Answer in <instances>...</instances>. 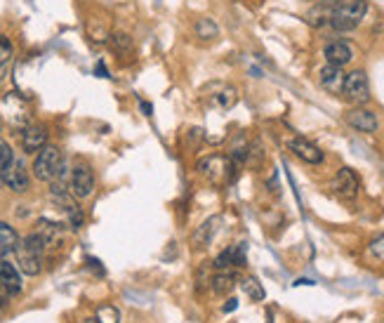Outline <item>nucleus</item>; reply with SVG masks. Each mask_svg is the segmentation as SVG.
Listing matches in <instances>:
<instances>
[{"instance_id":"nucleus-22","label":"nucleus","mask_w":384,"mask_h":323,"mask_svg":"<svg viewBox=\"0 0 384 323\" xmlns=\"http://www.w3.org/2000/svg\"><path fill=\"white\" fill-rule=\"evenodd\" d=\"M241 288H243V293L248 295L250 300H255V302H262V300L266 298L262 283H259V281L255 279V276H245V279L241 281Z\"/></svg>"},{"instance_id":"nucleus-17","label":"nucleus","mask_w":384,"mask_h":323,"mask_svg":"<svg viewBox=\"0 0 384 323\" xmlns=\"http://www.w3.org/2000/svg\"><path fill=\"white\" fill-rule=\"evenodd\" d=\"M47 144V130L42 125H26L21 132V146L24 153H38Z\"/></svg>"},{"instance_id":"nucleus-8","label":"nucleus","mask_w":384,"mask_h":323,"mask_svg":"<svg viewBox=\"0 0 384 323\" xmlns=\"http://www.w3.org/2000/svg\"><path fill=\"white\" fill-rule=\"evenodd\" d=\"M203 97H205V102L210 104V107L227 111L236 104L238 92H236V88L227 86V83H210V86L203 90Z\"/></svg>"},{"instance_id":"nucleus-16","label":"nucleus","mask_w":384,"mask_h":323,"mask_svg":"<svg viewBox=\"0 0 384 323\" xmlns=\"http://www.w3.org/2000/svg\"><path fill=\"white\" fill-rule=\"evenodd\" d=\"M323 55H325V60H328V64H333V66H346L354 60V50H351V45L346 43V40H333V43H328Z\"/></svg>"},{"instance_id":"nucleus-6","label":"nucleus","mask_w":384,"mask_h":323,"mask_svg":"<svg viewBox=\"0 0 384 323\" xmlns=\"http://www.w3.org/2000/svg\"><path fill=\"white\" fill-rule=\"evenodd\" d=\"M342 94H344V99L349 104H354V107H363L368 99H370V83H368L366 71L356 68V71L346 73Z\"/></svg>"},{"instance_id":"nucleus-23","label":"nucleus","mask_w":384,"mask_h":323,"mask_svg":"<svg viewBox=\"0 0 384 323\" xmlns=\"http://www.w3.org/2000/svg\"><path fill=\"white\" fill-rule=\"evenodd\" d=\"M210 283H212V290H215L217 295H227V293H231V290H233L236 279H233V274H229V272H220L215 279L210 281Z\"/></svg>"},{"instance_id":"nucleus-25","label":"nucleus","mask_w":384,"mask_h":323,"mask_svg":"<svg viewBox=\"0 0 384 323\" xmlns=\"http://www.w3.org/2000/svg\"><path fill=\"white\" fill-rule=\"evenodd\" d=\"M99 323H118L120 321V314H118V309L116 307H111V305H101L99 309H97V316H94Z\"/></svg>"},{"instance_id":"nucleus-10","label":"nucleus","mask_w":384,"mask_h":323,"mask_svg":"<svg viewBox=\"0 0 384 323\" xmlns=\"http://www.w3.org/2000/svg\"><path fill=\"white\" fill-rule=\"evenodd\" d=\"M330 189L337 198L342 201H354L359 196V177L351 168H340V172L333 177L330 182Z\"/></svg>"},{"instance_id":"nucleus-2","label":"nucleus","mask_w":384,"mask_h":323,"mask_svg":"<svg viewBox=\"0 0 384 323\" xmlns=\"http://www.w3.org/2000/svg\"><path fill=\"white\" fill-rule=\"evenodd\" d=\"M45 250L47 246L38 231H31L29 236H24V241H19L17 250H14L19 272H24L26 276H38L42 269V253Z\"/></svg>"},{"instance_id":"nucleus-15","label":"nucleus","mask_w":384,"mask_h":323,"mask_svg":"<svg viewBox=\"0 0 384 323\" xmlns=\"http://www.w3.org/2000/svg\"><path fill=\"white\" fill-rule=\"evenodd\" d=\"M0 285H3L10 295H19L21 288H24L19 267H14V264L8 262L5 257L0 259Z\"/></svg>"},{"instance_id":"nucleus-32","label":"nucleus","mask_w":384,"mask_h":323,"mask_svg":"<svg viewBox=\"0 0 384 323\" xmlns=\"http://www.w3.org/2000/svg\"><path fill=\"white\" fill-rule=\"evenodd\" d=\"M236 307H238V300L231 298V300H227V305H224V311H233Z\"/></svg>"},{"instance_id":"nucleus-21","label":"nucleus","mask_w":384,"mask_h":323,"mask_svg":"<svg viewBox=\"0 0 384 323\" xmlns=\"http://www.w3.org/2000/svg\"><path fill=\"white\" fill-rule=\"evenodd\" d=\"M12 57H14L12 40H10L8 36L0 34V83H3L5 78H8L10 64H12Z\"/></svg>"},{"instance_id":"nucleus-24","label":"nucleus","mask_w":384,"mask_h":323,"mask_svg":"<svg viewBox=\"0 0 384 323\" xmlns=\"http://www.w3.org/2000/svg\"><path fill=\"white\" fill-rule=\"evenodd\" d=\"M111 45H114V50L118 52L120 57H125L132 52V38L127 34H116L114 38H111Z\"/></svg>"},{"instance_id":"nucleus-36","label":"nucleus","mask_w":384,"mask_h":323,"mask_svg":"<svg viewBox=\"0 0 384 323\" xmlns=\"http://www.w3.org/2000/svg\"><path fill=\"white\" fill-rule=\"evenodd\" d=\"M81 323H99L97 319H92V316H88V319H83Z\"/></svg>"},{"instance_id":"nucleus-29","label":"nucleus","mask_w":384,"mask_h":323,"mask_svg":"<svg viewBox=\"0 0 384 323\" xmlns=\"http://www.w3.org/2000/svg\"><path fill=\"white\" fill-rule=\"evenodd\" d=\"M370 255L377 257V259H384V234L370 243Z\"/></svg>"},{"instance_id":"nucleus-19","label":"nucleus","mask_w":384,"mask_h":323,"mask_svg":"<svg viewBox=\"0 0 384 323\" xmlns=\"http://www.w3.org/2000/svg\"><path fill=\"white\" fill-rule=\"evenodd\" d=\"M19 246V234L14 231V227H10L8 222H0V259L12 255Z\"/></svg>"},{"instance_id":"nucleus-13","label":"nucleus","mask_w":384,"mask_h":323,"mask_svg":"<svg viewBox=\"0 0 384 323\" xmlns=\"http://www.w3.org/2000/svg\"><path fill=\"white\" fill-rule=\"evenodd\" d=\"M318 83L325 92L330 94H342L344 88V71L342 66H333V64H325L321 71H318Z\"/></svg>"},{"instance_id":"nucleus-30","label":"nucleus","mask_w":384,"mask_h":323,"mask_svg":"<svg viewBox=\"0 0 384 323\" xmlns=\"http://www.w3.org/2000/svg\"><path fill=\"white\" fill-rule=\"evenodd\" d=\"M94 76H99V78H111V76H109V68H106L104 62H97V66H94Z\"/></svg>"},{"instance_id":"nucleus-33","label":"nucleus","mask_w":384,"mask_h":323,"mask_svg":"<svg viewBox=\"0 0 384 323\" xmlns=\"http://www.w3.org/2000/svg\"><path fill=\"white\" fill-rule=\"evenodd\" d=\"M313 3L316 5H330V8H333V5H340V3H344V0H313Z\"/></svg>"},{"instance_id":"nucleus-35","label":"nucleus","mask_w":384,"mask_h":323,"mask_svg":"<svg viewBox=\"0 0 384 323\" xmlns=\"http://www.w3.org/2000/svg\"><path fill=\"white\" fill-rule=\"evenodd\" d=\"M142 111H146V116H151V104H144L142 102Z\"/></svg>"},{"instance_id":"nucleus-34","label":"nucleus","mask_w":384,"mask_h":323,"mask_svg":"<svg viewBox=\"0 0 384 323\" xmlns=\"http://www.w3.org/2000/svg\"><path fill=\"white\" fill-rule=\"evenodd\" d=\"M295 285H313V281H309V279H297Z\"/></svg>"},{"instance_id":"nucleus-31","label":"nucleus","mask_w":384,"mask_h":323,"mask_svg":"<svg viewBox=\"0 0 384 323\" xmlns=\"http://www.w3.org/2000/svg\"><path fill=\"white\" fill-rule=\"evenodd\" d=\"M88 264H90V267H92V269H94V272H97V274H104V269H101V262H99V259H94V257H88Z\"/></svg>"},{"instance_id":"nucleus-1","label":"nucleus","mask_w":384,"mask_h":323,"mask_svg":"<svg viewBox=\"0 0 384 323\" xmlns=\"http://www.w3.org/2000/svg\"><path fill=\"white\" fill-rule=\"evenodd\" d=\"M366 12H368L366 0H344V3L330 8V19L325 29H333L337 34H349V31L359 29Z\"/></svg>"},{"instance_id":"nucleus-9","label":"nucleus","mask_w":384,"mask_h":323,"mask_svg":"<svg viewBox=\"0 0 384 323\" xmlns=\"http://www.w3.org/2000/svg\"><path fill=\"white\" fill-rule=\"evenodd\" d=\"M0 182L5 184L8 189H12L14 194H24L29 192V168H26V163L21 161V158H14L12 166L8 168V170L0 172Z\"/></svg>"},{"instance_id":"nucleus-27","label":"nucleus","mask_w":384,"mask_h":323,"mask_svg":"<svg viewBox=\"0 0 384 323\" xmlns=\"http://www.w3.org/2000/svg\"><path fill=\"white\" fill-rule=\"evenodd\" d=\"M14 151H12V146L8 144L5 140H0V172L3 170H8L10 166H12V161H14Z\"/></svg>"},{"instance_id":"nucleus-7","label":"nucleus","mask_w":384,"mask_h":323,"mask_svg":"<svg viewBox=\"0 0 384 323\" xmlns=\"http://www.w3.org/2000/svg\"><path fill=\"white\" fill-rule=\"evenodd\" d=\"M94 187H97L94 170L88 166V163H78V166L71 170V194L76 196L78 201H83L94 194Z\"/></svg>"},{"instance_id":"nucleus-4","label":"nucleus","mask_w":384,"mask_h":323,"mask_svg":"<svg viewBox=\"0 0 384 323\" xmlns=\"http://www.w3.org/2000/svg\"><path fill=\"white\" fill-rule=\"evenodd\" d=\"M64 168L62 151L55 144H45L34 158V175L40 182H55Z\"/></svg>"},{"instance_id":"nucleus-11","label":"nucleus","mask_w":384,"mask_h":323,"mask_svg":"<svg viewBox=\"0 0 384 323\" xmlns=\"http://www.w3.org/2000/svg\"><path fill=\"white\" fill-rule=\"evenodd\" d=\"M344 120L351 125L354 130L359 132H366V135H372V132H377V128H380V120H377V116L372 114L370 109L366 107H354L349 109L344 114Z\"/></svg>"},{"instance_id":"nucleus-20","label":"nucleus","mask_w":384,"mask_h":323,"mask_svg":"<svg viewBox=\"0 0 384 323\" xmlns=\"http://www.w3.org/2000/svg\"><path fill=\"white\" fill-rule=\"evenodd\" d=\"M194 34H196V38H201V40H215V38H220V26L215 24V19L201 17L194 22Z\"/></svg>"},{"instance_id":"nucleus-28","label":"nucleus","mask_w":384,"mask_h":323,"mask_svg":"<svg viewBox=\"0 0 384 323\" xmlns=\"http://www.w3.org/2000/svg\"><path fill=\"white\" fill-rule=\"evenodd\" d=\"M245 243H236L233 246V267H245Z\"/></svg>"},{"instance_id":"nucleus-37","label":"nucleus","mask_w":384,"mask_h":323,"mask_svg":"<svg viewBox=\"0 0 384 323\" xmlns=\"http://www.w3.org/2000/svg\"><path fill=\"white\" fill-rule=\"evenodd\" d=\"M3 125H5V123H3V118H0V132H3Z\"/></svg>"},{"instance_id":"nucleus-18","label":"nucleus","mask_w":384,"mask_h":323,"mask_svg":"<svg viewBox=\"0 0 384 323\" xmlns=\"http://www.w3.org/2000/svg\"><path fill=\"white\" fill-rule=\"evenodd\" d=\"M36 231L42 236V241H45L47 248L57 246V243L62 241V234H64V224H60V222H52V220H38V227H36Z\"/></svg>"},{"instance_id":"nucleus-26","label":"nucleus","mask_w":384,"mask_h":323,"mask_svg":"<svg viewBox=\"0 0 384 323\" xmlns=\"http://www.w3.org/2000/svg\"><path fill=\"white\" fill-rule=\"evenodd\" d=\"M212 267L217 269V272H227L229 267H233V246L227 248V250H222L220 255L215 257V262H212Z\"/></svg>"},{"instance_id":"nucleus-3","label":"nucleus","mask_w":384,"mask_h":323,"mask_svg":"<svg viewBox=\"0 0 384 323\" xmlns=\"http://www.w3.org/2000/svg\"><path fill=\"white\" fill-rule=\"evenodd\" d=\"M199 172L215 187H222V184L233 182L236 177V163L229 156H207L199 163Z\"/></svg>"},{"instance_id":"nucleus-5","label":"nucleus","mask_w":384,"mask_h":323,"mask_svg":"<svg viewBox=\"0 0 384 323\" xmlns=\"http://www.w3.org/2000/svg\"><path fill=\"white\" fill-rule=\"evenodd\" d=\"M50 184H52V187H50V201L55 205H60L64 213H66L71 229H81V227H83V213H81V208H78V203H76V196H73L66 187H64V182H50Z\"/></svg>"},{"instance_id":"nucleus-14","label":"nucleus","mask_w":384,"mask_h":323,"mask_svg":"<svg viewBox=\"0 0 384 323\" xmlns=\"http://www.w3.org/2000/svg\"><path fill=\"white\" fill-rule=\"evenodd\" d=\"M290 151L295 153L300 161L309 163V166H318V163L323 161V151L318 149L316 144H311L309 140H304V137H295V140L290 142Z\"/></svg>"},{"instance_id":"nucleus-12","label":"nucleus","mask_w":384,"mask_h":323,"mask_svg":"<svg viewBox=\"0 0 384 323\" xmlns=\"http://www.w3.org/2000/svg\"><path fill=\"white\" fill-rule=\"evenodd\" d=\"M220 224H222V217L220 215L207 217V220L203 222L199 229L191 234V246H194L196 250H199V248H210V243H212V238H215L217 229H220Z\"/></svg>"}]
</instances>
